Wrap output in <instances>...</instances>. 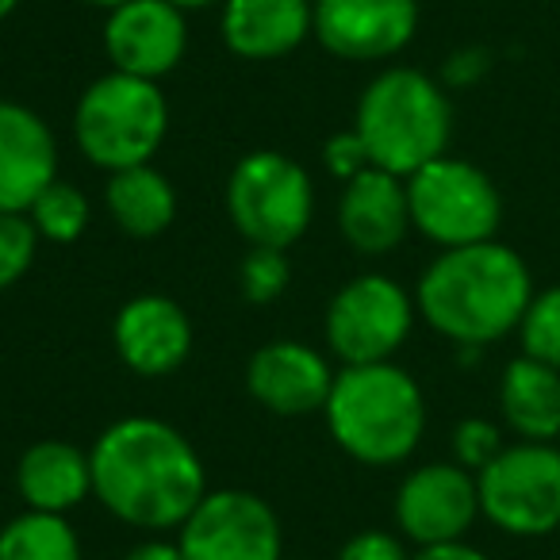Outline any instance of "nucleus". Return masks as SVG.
Masks as SVG:
<instances>
[{
  "label": "nucleus",
  "instance_id": "f257e3e1",
  "mask_svg": "<svg viewBox=\"0 0 560 560\" xmlns=\"http://www.w3.org/2000/svg\"><path fill=\"white\" fill-rule=\"evenodd\" d=\"M93 495L135 529H180L208 495V476L177 427L147 415L119 419L96 438Z\"/></svg>",
  "mask_w": 560,
  "mask_h": 560
},
{
  "label": "nucleus",
  "instance_id": "f03ea898",
  "mask_svg": "<svg viewBox=\"0 0 560 560\" xmlns=\"http://www.w3.org/2000/svg\"><path fill=\"white\" fill-rule=\"evenodd\" d=\"M529 300H534L529 265L495 238L442 249L422 269L415 289L419 315L457 350L460 346L483 350L518 330Z\"/></svg>",
  "mask_w": 560,
  "mask_h": 560
},
{
  "label": "nucleus",
  "instance_id": "7ed1b4c3",
  "mask_svg": "<svg viewBox=\"0 0 560 560\" xmlns=\"http://www.w3.org/2000/svg\"><path fill=\"white\" fill-rule=\"evenodd\" d=\"M323 415L335 442L353 460L373 468L407 460L427 430V399L419 381L392 361L338 369Z\"/></svg>",
  "mask_w": 560,
  "mask_h": 560
},
{
  "label": "nucleus",
  "instance_id": "20e7f679",
  "mask_svg": "<svg viewBox=\"0 0 560 560\" xmlns=\"http://www.w3.org/2000/svg\"><path fill=\"white\" fill-rule=\"evenodd\" d=\"M353 131L361 135L376 170L407 180L445 154L453 135V104L434 78L392 66L365 85Z\"/></svg>",
  "mask_w": 560,
  "mask_h": 560
},
{
  "label": "nucleus",
  "instance_id": "39448f33",
  "mask_svg": "<svg viewBox=\"0 0 560 560\" xmlns=\"http://www.w3.org/2000/svg\"><path fill=\"white\" fill-rule=\"evenodd\" d=\"M165 127L170 104L158 81L119 70L96 78L73 108V139L81 154L108 173L147 165L162 147Z\"/></svg>",
  "mask_w": 560,
  "mask_h": 560
},
{
  "label": "nucleus",
  "instance_id": "423d86ee",
  "mask_svg": "<svg viewBox=\"0 0 560 560\" xmlns=\"http://www.w3.org/2000/svg\"><path fill=\"white\" fill-rule=\"evenodd\" d=\"M312 211L315 188L296 158L254 150L231 170L226 215L249 246L289 249L312 226Z\"/></svg>",
  "mask_w": 560,
  "mask_h": 560
},
{
  "label": "nucleus",
  "instance_id": "0eeeda50",
  "mask_svg": "<svg viewBox=\"0 0 560 560\" xmlns=\"http://www.w3.org/2000/svg\"><path fill=\"white\" fill-rule=\"evenodd\" d=\"M411 226L442 249L495 238L503 223V196L480 165L465 158H434L407 177Z\"/></svg>",
  "mask_w": 560,
  "mask_h": 560
},
{
  "label": "nucleus",
  "instance_id": "6e6552de",
  "mask_svg": "<svg viewBox=\"0 0 560 560\" xmlns=\"http://www.w3.org/2000/svg\"><path fill=\"white\" fill-rule=\"evenodd\" d=\"M480 514L511 537H549L560 529V450L557 442L503 445L476 472Z\"/></svg>",
  "mask_w": 560,
  "mask_h": 560
},
{
  "label": "nucleus",
  "instance_id": "1a4fd4ad",
  "mask_svg": "<svg viewBox=\"0 0 560 560\" xmlns=\"http://www.w3.org/2000/svg\"><path fill=\"white\" fill-rule=\"evenodd\" d=\"M415 300L384 272L346 280L327 304V342L342 365L392 361L415 327Z\"/></svg>",
  "mask_w": 560,
  "mask_h": 560
},
{
  "label": "nucleus",
  "instance_id": "9d476101",
  "mask_svg": "<svg viewBox=\"0 0 560 560\" xmlns=\"http://www.w3.org/2000/svg\"><path fill=\"white\" fill-rule=\"evenodd\" d=\"M185 560H280L284 537L272 506L254 491H208L180 522Z\"/></svg>",
  "mask_w": 560,
  "mask_h": 560
},
{
  "label": "nucleus",
  "instance_id": "9b49d317",
  "mask_svg": "<svg viewBox=\"0 0 560 560\" xmlns=\"http://www.w3.org/2000/svg\"><path fill=\"white\" fill-rule=\"evenodd\" d=\"M419 32V0H315L312 35L346 62L396 58Z\"/></svg>",
  "mask_w": 560,
  "mask_h": 560
},
{
  "label": "nucleus",
  "instance_id": "f8f14e48",
  "mask_svg": "<svg viewBox=\"0 0 560 560\" xmlns=\"http://www.w3.org/2000/svg\"><path fill=\"white\" fill-rule=\"evenodd\" d=\"M476 518H480L476 472L460 468L457 460L422 465L399 483L396 522L415 545L465 541Z\"/></svg>",
  "mask_w": 560,
  "mask_h": 560
},
{
  "label": "nucleus",
  "instance_id": "ddd939ff",
  "mask_svg": "<svg viewBox=\"0 0 560 560\" xmlns=\"http://www.w3.org/2000/svg\"><path fill=\"white\" fill-rule=\"evenodd\" d=\"M185 12L170 0H127L124 9L108 12L104 50L119 73L158 81L185 58Z\"/></svg>",
  "mask_w": 560,
  "mask_h": 560
},
{
  "label": "nucleus",
  "instance_id": "4468645a",
  "mask_svg": "<svg viewBox=\"0 0 560 560\" xmlns=\"http://www.w3.org/2000/svg\"><path fill=\"white\" fill-rule=\"evenodd\" d=\"M246 388L265 411L296 419V415H312L327 407V396L335 388V369L312 346L280 338L249 358Z\"/></svg>",
  "mask_w": 560,
  "mask_h": 560
},
{
  "label": "nucleus",
  "instance_id": "2eb2a0df",
  "mask_svg": "<svg viewBox=\"0 0 560 560\" xmlns=\"http://www.w3.org/2000/svg\"><path fill=\"white\" fill-rule=\"evenodd\" d=\"M338 226H342V238L358 254L381 257L388 249H396L411 231L407 180L369 165L365 173L346 180L342 200H338Z\"/></svg>",
  "mask_w": 560,
  "mask_h": 560
},
{
  "label": "nucleus",
  "instance_id": "dca6fc26",
  "mask_svg": "<svg viewBox=\"0 0 560 560\" xmlns=\"http://www.w3.org/2000/svg\"><path fill=\"white\" fill-rule=\"evenodd\" d=\"M58 180V147L32 108L0 101V211H24Z\"/></svg>",
  "mask_w": 560,
  "mask_h": 560
},
{
  "label": "nucleus",
  "instance_id": "f3484780",
  "mask_svg": "<svg viewBox=\"0 0 560 560\" xmlns=\"http://www.w3.org/2000/svg\"><path fill=\"white\" fill-rule=\"evenodd\" d=\"M116 350L139 376H170L192 353V323L170 296H135L116 319Z\"/></svg>",
  "mask_w": 560,
  "mask_h": 560
},
{
  "label": "nucleus",
  "instance_id": "a211bd4d",
  "mask_svg": "<svg viewBox=\"0 0 560 560\" xmlns=\"http://www.w3.org/2000/svg\"><path fill=\"white\" fill-rule=\"evenodd\" d=\"M312 35V0H223V43L238 58H284Z\"/></svg>",
  "mask_w": 560,
  "mask_h": 560
},
{
  "label": "nucleus",
  "instance_id": "6ab92c4d",
  "mask_svg": "<svg viewBox=\"0 0 560 560\" xmlns=\"http://www.w3.org/2000/svg\"><path fill=\"white\" fill-rule=\"evenodd\" d=\"M16 488L27 511L66 514L93 495V465L89 453L70 442H35L16 465Z\"/></svg>",
  "mask_w": 560,
  "mask_h": 560
},
{
  "label": "nucleus",
  "instance_id": "aec40b11",
  "mask_svg": "<svg viewBox=\"0 0 560 560\" xmlns=\"http://www.w3.org/2000/svg\"><path fill=\"white\" fill-rule=\"evenodd\" d=\"M499 411L518 442L560 438V369L534 358H514L499 381Z\"/></svg>",
  "mask_w": 560,
  "mask_h": 560
},
{
  "label": "nucleus",
  "instance_id": "412c9836",
  "mask_svg": "<svg viewBox=\"0 0 560 560\" xmlns=\"http://www.w3.org/2000/svg\"><path fill=\"white\" fill-rule=\"evenodd\" d=\"M104 200H108L112 219L135 238H154L177 215V192H173L170 177L158 173L150 162L112 173Z\"/></svg>",
  "mask_w": 560,
  "mask_h": 560
},
{
  "label": "nucleus",
  "instance_id": "4be33fe9",
  "mask_svg": "<svg viewBox=\"0 0 560 560\" xmlns=\"http://www.w3.org/2000/svg\"><path fill=\"white\" fill-rule=\"evenodd\" d=\"M0 560H81V541L66 514L24 511L0 529Z\"/></svg>",
  "mask_w": 560,
  "mask_h": 560
},
{
  "label": "nucleus",
  "instance_id": "5701e85b",
  "mask_svg": "<svg viewBox=\"0 0 560 560\" xmlns=\"http://www.w3.org/2000/svg\"><path fill=\"white\" fill-rule=\"evenodd\" d=\"M27 219L47 242H78L89 226V200L78 185L70 180H55L47 185L35 203L27 208Z\"/></svg>",
  "mask_w": 560,
  "mask_h": 560
},
{
  "label": "nucleus",
  "instance_id": "b1692460",
  "mask_svg": "<svg viewBox=\"0 0 560 560\" xmlns=\"http://www.w3.org/2000/svg\"><path fill=\"white\" fill-rule=\"evenodd\" d=\"M522 353L545 365L560 369V284L545 292H534L526 315L518 323Z\"/></svg>",
  "mask_w": 560,
  "mask_h": 560
},
{
  "label": "nucleus",
  "instance_id": "393cba45",
  "mask_svg": "<svg viewBox=\"0 0 560 560\" xmlns=\"http://www.w3.org/2000/svg\"><path fill=\"white\" fill-rule=\"evenodd\" d=\"M289 280H292V265L284 257V249L254 246L242 257L238 284L249 304H272V300H280L284 289H289Z\"/></svg>",
  "mask_w": 560,
  "mask_h": 560
},
{
  "label": "nucleus",
  "instance_id": "a878e982",
  "mask_svg": "<svg viewBox=\"0 0 560 560\" xmlns=\"http://www.w3.org/2000/svg\"><path fill=\"white\" fill-rule=\"evenodd\" d=\"M39 231L24 211H0V289H12L35 261Z\"/></svg>",
  "mask_w": 560,
  "mask_h": 560
},
{
  "label": "nucleus",
  "instance_id": "bb28decb",
  "mask_svg": "<svg viewBox=\"0 0 560 560\" xmlns=\"http://www.w3.org/2000/svg\"><path fill=\"white\" fill-rule=\"evenodd\" d=\"M503 453V430L488 419H465L453 427V457L468 472H480L483 465Z\"/></svg>",
  "mask_w": 560,
  "mask_h": 560
},
{
  "label": "nucleus",
  "instance_id": "cd10ccee",
  "mask_svg": "<svg viewBox=\"0 0 560 560\" xmlns=\"http://www.w3.org/2000/svg\"><path fill=\"white\" fill-rule=\"evenodd\" d=\"M323 162H327V170L335 173L338 180H353L358 173H365L369 165H373V158H369L358 131H342L323 147Z\"/></svg>",
  "mask_w": 560,
  "mask_h": 560
},
{
  "label": "nucleus",
  "instance_id": "c85d7f7f",
  "mask_svg": "<svg viewBox=\"0 0 560 560\" xmlns=\"http://www.w3.org/2000/svg\"><path fill=\"white\" fill-rule=\"evenodd\" d=\"M338 560H411L396 534L388 529H361L342 545Z\"/></svg>",
  "mask_w": 560,
  "mask_h": 560
},
{
  "label": "nucleus",
  "instance_id": "c756f323",
  "mask_svg": "<svg viewBox=\"0 0 560 560\" xmlns=\"http://www.w3.org/2000/svg\"><path fill=\"white\" fill-rule=\"evenodd\" d=\"M488 70H491L488 50H480V47H460L457 55L445 58L442 78H445V85H453V89H468V85H476V81L488 78Z\"/></svg>",
  "mask_w": 560,
  "mask_h": 560
},
{
  "label": "nucleus",
  "instance_id": "7c9ffc66",
  "mask_svg": "<svg viewBox=\"0 0 560 560\" xmlns=\"http://www.w3.org/2000/svg\"><path fill=\"white\" fill-rule=\"evenodd\" d=\"M411 560H488V557L468 541H442V545H419V552Z\"/></svg>",
  "mask_w": 560,
  "mask_h": 560
},
{
  "label": "nucleus",
  "instance_id": "2f4dec72",
  "mask_svg": "<svg viewBox=\"0 0 560 560\" xmlns=\"http://www.w3.org/2000/svg\"><path fill=\"white\" fill-rule=\"evenodd\" d=\"M124 560H185V557H180L177 541H142Z\"/></svg>",
  "mask_w": 560,
  "mask_h": 560
},
{
  "label": "nucleus",
  "instance_id": "473e14b6",
  "mask_svg": "<svg viewBox=\"0 0 560 560\" xmlns=\"http://www.w3.org/2000/svg\"><path fill=\"white\" fill-rule=\"evenodd\" d=\"M170 4H177L180 12H196V9H208V4H219V0H170Z\"/></svg>",
  "mask_w": 560,
  "mask_h": 560
},
{
  "label": "nucleus",
  "instance_id": "72a5a7b5",
  "mask_svg": "<svg viewBox=\"0 0 560 560\" xmlns=\"http://www.w3.org/2000/svg\"><path fill=\"white\" fill-rule=\"evenodd\" d=\"M85 4H93V9H104V12H116V9H124L127 0H85Z\"/></svg>",
  "mask_w": 560,
  "mask_h": 560
},
{
  "label": "nucleus",
  "instance_id": "f704fd0d",
  "mask_svg": "<svg viewBox=\"0 0 560 560\" xmlns=\"http://www.w3.org/2000/svg\"><path fill=\"white\" fill-rule=\"evenodd\" d=\"M16 4L20 0H0V20H9L12 12H16Z\"/></svg>",
  "mask_w": 560,
  "mask_h": 560
},
{
  "label": "nucleus",
  "instance_id": "c9c22d12",
  "mask_svg": "<svg viewBox=\"0 0 560 560\" xmlns=\"http://www.w3.org/2000/svg\"><path fill=\"white\" fill-rule=\"evenodd\" d=\"M312 4H315V0H312Z\"/></svg>",
  "mask_w": 560,
  "mask_h": 560
}]
</instances>
